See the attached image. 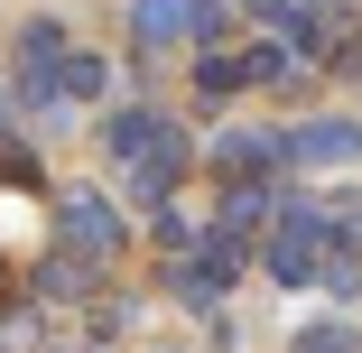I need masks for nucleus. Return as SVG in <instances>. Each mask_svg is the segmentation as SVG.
<instances>
[{"mask_svg":"<svg viewBox=\"0 0 362 353\" xmlns=\"http://www.w3.org/2000/svg\"><path fill=\"white\" fill-rule=\"evenodd\" d=\"M112 158L130 168L121 186H130L139 204H168V186L186 177V130H177L168 112H121V121H112Z\"/></svg>","mask_w":362,"mask_h":353,"instance_id":"obj_1","label":"nucleus"},{"mask_svg":"<svg viewBox=\"0 0 362 353\" xmlns=\"http://www.w3.org/2000/svg\"><path fill=\"white\" fill-rule=\"evenodd\" d=\"M325 233H334L325 204H316V195H288V214L269 224V270H279V279H316V270H325Z\"/></svg>","mask_w":362,"mask_h":353,"instance_id":"obj_2","label":"nucleus"},{"mask_svg":"<svg viewBox=\"0 0 362 353\" xmlns=\"http://www.w3.org/2000/svg\"><path fill=\"white\" fill-rule=\"evenodd\" d=\"M279 168H362V121H298V130H279Z\"/></svg>","mask_w":362,"mask_h":353,"instance_id":"obj_3","label":"nucleus"},{"mask_svg":"<svg viewBox=\"0 0 362 353\" xmlns=\"http://www.w3.org/2000/svg\"><path fill=\"white\" fill-rule=\"evenodd\" d=\"M56 224H65V242H75V260H112V251H121V214H112L93 186H65Z\"/></svg>","mask_w":362,"mask_h":353,"instance_id":"obj_4","label":"nucleus"},{"mask_svg":"<svg viewBox=\"0 0 362 353\" xmlns=\"http://www.w3.org/2000/svg\"><path fill=\"white\" fill-rule=\"evenodd\" d=\"M56 65H65V28L56 19H28L19 28V93L37 112H56Z\"/></svg>","mask_w":362,"mask_h":353,"instance_id":"obj_5","label":"nucleus"},{"mask_svg":"<svg viewBox=\"0 0 362 353\" xmlns=\"http://www.w3.org/2000/svg\"><path fill=\"white\" fill-rule=\"evenodd\" d=\"M233 270H242V242H223V233H204V242H195V251L177 260V289H186V298L204 307V298H223V289H233Z\"/></svg>","mask_w":362,"mask_h":353,"instance_id":"obj_6","label":"nucleus"},{"mask_svg":"<svg viewBox=\"0 0 362 353\" xmlns=\"http://www.w3.org/2000/svg\"><path fill=\"white\" fill-rule=\"evenodd\" d=\"M130 37H139V47H177V37H195V0H130Z\"/></svg>","mask_w":362,"mask_h":353,"instance_id":"obj_7","label":"nucleus"},{"mask_svg":"<svg viewBox=\"0 0 362 353\" xmlns=\"http://www.w3.org/2000/svg\"><path fill=\"white\" fill-rule=\"evenodd\" d=\"M260 224H269V177H233V195H223V214H214V233L242 242V233H260Z\"/></svg>","mask_w":362,"mask_h":353,"instance_id":"obj_8","label":"nucleus"},{"mask_svg":"<svg viewBox=\"0 0 362 353\" xmlns=\"http://www.w3.org/2000/svg\"><path fill=\"white\" fill-rule=\"evenodd\" d=\"M214 168H233V177L279 168V130H223V139H214Z\"/></svg>","mask_w":362,"mask_h":353,"instance_id":"obj_9","label":"nucleus"},{"mask_svg":"<svg viewBox=\"0 0 362 353\" xmlns=\"http://www.w3.org/2000/svg\"><path fill=\"white\" fill-rule=\"evenodd\" d=\"M84 289H93V260H65V251L37 260V298H84Z\"/></svg>","mask_w":362,"mask_h":353,"instance_id":"obj_10","label":"nucleus"},{"mask_svg":"<svg viewBox=\"0 0 362 353\" xmlns=\"http://www.w3.org/2000/svg\"><path fill=\"white\" fill-rule=\"evenodd\" d=\"M242 84H251V56H204V65H195V93H204V103H214V93H242Z\"/></svg>","mask_w":362,"mask_h":353,"instance_id":"obj_11","label":"nucleus"},{"mask_svg":"<svg viewBox=\"0 0 362 353\" xmlns=\"http://www.w3.org/2000/svg\"><path fill=\"white\" fill-rule=\"evenodd\" d=\"M65 93L93 103V93H103V56H65V65H56V103H65Z\"/></svg>","mask_w":362,"mask_h":353,"instance_id":"obj_12","label":"nucleus"},{"mask_svg":"<svg viewBox=\"0 0 362 353\" xmlns=\"http://www.w3.org/2000/svg\"><path fill=\"white\" fill-rule=\"evenodd\" d=\"M288 353H362V335H353V325H307Z\"/></svg>","mask_w":362,"mask_h":353,"instance_id":"obj_13","label":"nucleus"},{"mask_svg":"<svg viewBox=\"0 0 362 353\" xmlns=\"http://www.w3.org/2000/svg\"><path fill=\"white\" fill-rule=\"evenodd\" d=\"M233 28V10H223V0H195V37H223Z\"/></svg>","mask_w":362,"mask_h":353,"instance_id":"obj_14","label":"nucleus"},{"mask_svg":"<svg viewBox=\"0 0 362 353\" xmlns=\"http://www.w3.org/2000/svg\"><path fill=\"white\" fill-rule=\"evenodd\" d=\"M0 130H10V93H0Z\"/></svg>","mask_w":362,"mask_h":353,"instance_id":"obj_15","label":"nucleus"}]
</instances>
